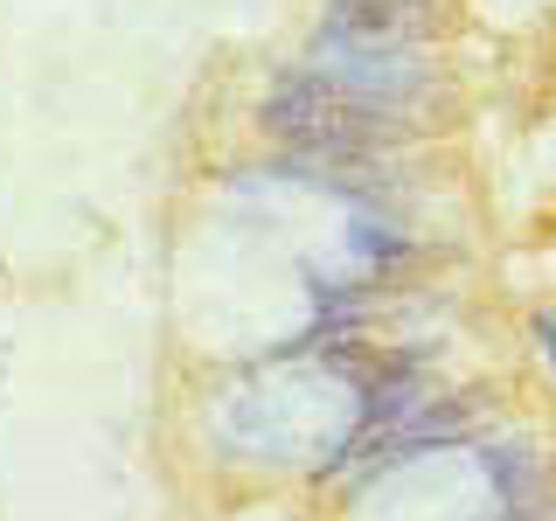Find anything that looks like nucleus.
I'll list each match as a JSON object with an SVG mask.
<instances>
[{"label": "nucleus", "mask_w": 556, "mask_h": 521, "mask_svg": "<svg viewBox=\"0 0 556 521\" xmlns=\"http://www.w3.org/2000/svg\"><path fill=\"white\" fill-rule=\"evenodd\" d=\"M265 132L286 139L300 161H362V153L376 147V139H390L404 118L396 112H376V104L334 91L327 77H313V69H292V77H271L265 91Z\"/></svg>", "instance_id": "1"}, {"label": "nucleus", "mask_w": 556, "mask_h": 521, "mask_svg": "<svg viewBox=\"0 0 556 521\" xmlns=\"http://www.w3.org/2000/svg\"><path fill=\"white\" fill-rule=\"evenodd\" d=\"M313 77H327L334 91L376 104V112H396V118L431 91V69H425L417 49H404V42H362V35H341V28H327L320 42H313Z\"/></svg>", "instance_id": "2"}, {"label": "nucleus", "mask_w": 556, "mask_h": 521, "mask_svg": "<svg viewBox=\"0 0 556 521\" xmlns=\"http://www.w3.org/2000/svg\"><path fill=\"white\" fill-rule=\"evenodd\" d=\"M334 28L362 35V42H425V0H334Z\"/></svg>", "instance_id": "3"}, {"label": "nucleus", "mask_w": 556, "mask_h": 521, "mask_svg": "<svg viewBox=\"0 0 556 521\" xmlns=\"http://www.w3.org/2000/svg\"><path fill=\"white\" fill-rule=\"evenodd\" d=\"M543 341H549V361H556V320H543Z\"/></svg>", "instance_id": "4"}]
</instances>
